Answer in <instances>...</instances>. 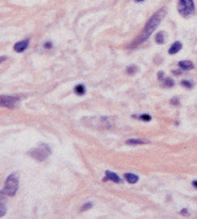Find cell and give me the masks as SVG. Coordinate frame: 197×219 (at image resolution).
<instances>
[{
    "label": "cell",
    "instance_id": "cell-16",
    "mask_svg": "<svg viewBox=\"0 0 197 219\" xmlns=\"http://www.w3.org/2000/svg\"><path fill=\"white\" fill-rule=\"evenodd\" d=\"M181 84H182V86H183L186 88H191L193 87V83L191 81H189V80H183Z\"/></svg>",
    "mask_w": 197,
    "mask_h": 219
},
{
    "label": "cell",
    "instance_id": "cell-3",
    "mask_svg": "<svg viewBox=\"0 0 197 219\" xmlns=\"http://www.w3.org/2000/svg\"><path fill=\"white\" fill-rule=\"evenodd\" d=\"M178 10L184 17L192 16L195 12L194 0H178Z\"/></svg>",
    "mask_w": 197,
    "mask_h": 219
},
{
    "label": "cell",
    "instance_id": "cell-10",
    "mask_svg": "<svg viewBox=\"0 0 197 219\" xmlns=\"http://www.w3.org/2000/svg\"><path fill=\"white\" fill-rule=\"evenodd\" d=\"M125 178L129 183H136V182L138 181V176L135 174H132V173L125 174Z\"/></svg>",
    "mask_w": 197,
    "mask_h": 219
},
{
    "label": "cell",
    "instance_id": "cell-13",
    "mask_svg": "<svg viewBox=\"0 0 197 219\" xmlns=\"http://www.w3.org/2000/svg\"><path fill=\"white\" fill-rule=\"evenodd\" d=\"M74 92L78 95H80V96L84 95V94H85V88L84 85H82V84L77 85L75 87H74Z\"/></svg>",
    "mask_w": 197,
    "mask_h": 219
},
{
    "label": "cell",
    "instance_id": "cell-17",
    "mask_svg": "<svg viewBox=\"0 0 197 219\" xmlns=\"http://www.w3.org/2000/svg\"><path fill=\"white\" fill-rule=\"evenodd\" d=\"M91 207H92V204H91V202H87V203H85V204H83V206L81 207L80 211H87V210L91 209Z\"/></svg>",
    "mask_w": 197,
    "mask_h": 219
},
{
    "label": "cell",
    "instance_id": "cell-8",
    "mask_svg": "<svg viewBox=\"0 0 197 219\" xmlns=\"http://www.w3.org/2000/svg\"><path fill=\"white\" fill-rule=\"evenodd\" d=\"M182 47L183 45L180 41H176L174 44L172 45V46L169 48L168 53L171 54V55H174V54L178 53V52L182 49Z\"/></svg>",
    "mask_w": 197,
    "mask_h": 219
},
{
    "label": "cell",
    "instance_id": "cell-4",
    "mask_svg": "<svg viewBox=\"0 0 197 219\" xmlns=\"http://www.w3.org/2000/svg\"><path fill=\"white\" fill-rule=\"evenodd\" d=\"M18 178L16 176L15 174H11L6 180L5 182V185H4V192L10 195V196H13L15 195V193L17 191L18 188Z\"/></svg>",
    "mask_w": 197,
    "mask_h": 219
},
{
    "label": "cell",
    "instance_id": "cell-24",
    "mask_svg": "<svg viewBox=\"0 0 197 219\" xmlns=\"http://www.w3.org/2000/svg\"><path fill=\"white\" fill-rule=\"evenodd\" d=\"M172 73L175 74V75H179V74H181L180 71H172Z\"/></svg>",
    "mask_w": 197,
    "mask_h": 219
},
{
    "label": "cell",
    "instance_id": "cell-6",
    "mask_svg": "<svg viewBox=\"0 0 197 219\" xmlns=\"http://www.w3.org/2000/svg\"><path fill=\"white\" fill-rule=\"evenodd\" d=\"M29 45V40H21L18 43H16L14 46V50H15L16 52H22L24 51L27 47Z\"/></svg>",
    "mask_w": 197,
    "mask_h": 219
},
{
    "label": "cell",
    "instance_id": "cell-2",
    "mask_svg": "<svg viewBox=\"0 0 197 219\" xmlns=\"http://www.w3.org/2000/svg\"><path fill=\"white\" fill-rule=\"evenodd\" d=\"M50 154V150L45 144H40L38 147L32 149L29 152V155L38 161H44Z\"/></svg>",
    "mask_w": 197,
    "mask_h": 219
},
{
    "label": "cell",
    "instance_id": "cell-1",
    "mask_svg": "<svg viewBox=\"0 0 197 219\" xmlns=\"http://www.w3.org/2000/svg\"><path fill=\"white\" fill-rule=\"evenodd\" d=\"M166 14H167V10H166L165 8H162V9L159 10L157 12H155L150 17V19L148 21V22L146 23V25H145L143 30L142 32V33L139 35V37L133 42L132 47H136L137 46H139L143 41H145L147 39H149V36L152 34V33L157 28V27L160 24L161 21L165 17Z\"/></svg>",
    "mask_w": 197,
    "mask_h": 219
},
{
    "label": "cell",
    "instance_id": "cell-26",
    "mask_svg": "<svg viewBox=\"0 0 197 219\" xmlns=\"http://www.w3.org/2000/svg\"><path fill=\"white\" fill-rule=\"evenodd\" d=\"M136 3H141V2H143L144 0H134Z\"/></svg>",
    "mask_w": 197,
    "mask_h": 219
},
{
    "label": "cell",
    "instance_id": "cell-9",
    "mask_svg": "<svg viewBox=\"0 0 197 219\" xmlns=\"http://www.w3.org/2000/svg\"><path fill=\"white\" fill-rule=\"evenodd\" d=\"M178 66L183 69V70H190L192 69H194V63H192L191 61L189 60H183V61H180L178 63Z\"/></svg>",
    "mask_w": 197,
    "mask_h": 219
},
{
    "label": "cell",
    "instance_id": "cell-11",
    "mask_svg": "<svg viewBox=\"0 0 197 219\" xmlns=\"http://www.w3.org/2000/svg\"><path fill=\"white\" fill-rule=\"evenodd\" d=\"M165 40H166V36H165V33L164 32H160L155 35V42L159 45L164 44L165 43Z\"/></svg>",
    "mask_w": 197,
    "mask_h": 219
},
{
    "label": "cell",
    "instance_id": "cell-25",
    "mask_svg": "<svg viewBox=\"0 0 197 219\" xmlns=\"http://www.w3.org/2000/svg\"><path fill=\"white\" fill-rule=\"evenodd\" d=\"M193 186L197 188V181H194V182H193Z\"/></svg>",
    "mask_w": 197,
    "mask_h": 219
},
{
    "label": "cell",
    "instance_id": "cell-12",
    "mask_svg": "<svg viewBox=\"0 0 197 219\" xmlns=\"http://www.w3.org/2000/svg\"><path fill=\"white\" fill-rule=\"evenodd\" d=\"M149 141H144V140H139V139H131L126 141L127 145H132V146H136V145H143V144H147Z\"/></svg>",
    "mask_w": 197,
    "mask_h": 219
},
{
    "label": "cell",
    "instance_id": "cell-21",
    "mask_svg": "<svg viewBox=\"0 0 197 219\" xmlns=\"http://www.w3.org/2000/svg\"><path fill=\"white\" fill-rule=\"evenodd\" d=\"M158 80H163V79H164V72L163 71H160V72H158Z\"/></svg>",
    "mask_w": 197,
    "mask_h": 219
},
{
    "label": "cell",
    "instance_id": "cell-18",
    "mask_svg": "<svg viewBox=\"0 0 197 219\" xmlns=\"http://www.w3.org/2000/svg\"><path fill=\"white\" fill-rule=\"evenodd\" d=\"M170 104H171L172 105H175V106L178 105H179V99H178V98H177V97L172 98L170 100Z\"/></svg>",
    "mask_w": 197,
    "mask_h": 219
},
{
    "label": "cell",
    "instance_id": "cell-19",
    "mask_svg": "<svg viewBox=\"0 0 197 219\" xmlns=\"http://www.w3.org/2000/svg\"><path fill=\"white\" fill-rule=\"evenodd\" d=\"M139 118H140L141 120H143V121H145V122H149V121L151 120V116H149V115H147V114H143V115L140 116Z\"/></svg>",
    "mask_w": 197,
    "mask_h": 219
},
{
    "label": "cell",
    "instance_id": "cell-5",
    "mask_svg": "<svg viewBox=\"0 0 197 219\" xmlns=\"http://www.w3.org/2000/svg\"><path fill=\"white\" fill-rule=\"evenodd\" d=\"M1 105L7 108H14L16 106L19 98L14 96H1Z\"/></svg>",
    "mask_w": 197,
    "mask_h": 219
},
{
    "label": "cell",
    "instance_id": "cell-20",
    "mask_svg": "<svg viewBox=\"0 0 197 219\" xmlns=\"http://www.w3.org/2000/svg\"><path fill=\"white\" fill-rule=\"evenodd\" d=\"M5 214V206L3 203H1V212H0V215L1 217H3Z\"/></svg>",
    "mask_w": 197,
    "mask_h": 219
},
{
    "label": "cell",
    "instance_id": "cell-23",
    "mask_svg": "<svg viewBox=\"0 0 197 219\" xmlns=\"http://www.w3.org/2000/svg\"><path fill=\"white\" fill-rule=\"evenodd\" d=\"M180 213L183 215V216H187L188 214H189V211H187V209H183L182 211H180Z\"/></svg>",
    "mask_w": 197,
    "mask_h": 219
},
{
    "label": "cell",
    "instance_id": "cell-15",
    "mask_svg": "<svg viewBox=\"0 0 197 219\" xmlns=\"http://www.w3.org/2000/svg\"><path fill=\"white\" fill-rule=\"evenodd\" d=\"M163 86L166 87H172L174 86V81L171 78H166L163 80Z\"/></svg>",
    "mask_w": 197,
    "mask_h": 219
},
{
    "label": "cell",
    "instance_id": "cell-7",
    "mask_svg": "<svg viewBox=\"0 0 197 219\" xmlns=\"http://www.w3.org/2000/svg\"><path fill=\"white\" fill-rule=\"evenodd\" d=\"M106 175V177L104 178V181H107V180H109V181H112V182H115V183H119V182H121V179L115 174V173L114 172H111V171H108V170H107L106 173H105Z\"/></svg>",
    "mask_w": 197,
    "mask_h": 219
},
{
    "label": "cell",
    "instance_id": "cell-14",
    "mask_svg": "<svg viewBox=\"0 0 197 219\" xmlns=\"http://www.w3.org/2000/svg\"><path fill=\"white\" fill-rule=\"evenodd\" d=\"M137 70H138L137 66L133 64V65H131V66H129V67L127 68L126 72H127L128 75H135L136 72H137Z\"/></svg>",
    "mask_w": 197,
    "mask_h": 219
},
{
    "label": "cell",
    "instance_id": "cell-22",
    "mask_svg": "<svg viewBox=\"0 0 197 219\" xmlns=\"http://www.w3.org/2000/svg\"><path fill=\"white\" fill-rule=\"evenodd\" d=\"M44 47L45 48H46V49H50L51 47H52V44L50 43V42H46V43H45V45H44Z\"/></svg>",
    "mask_w": 197,
    "mask_h": 219
}]
</instances>
